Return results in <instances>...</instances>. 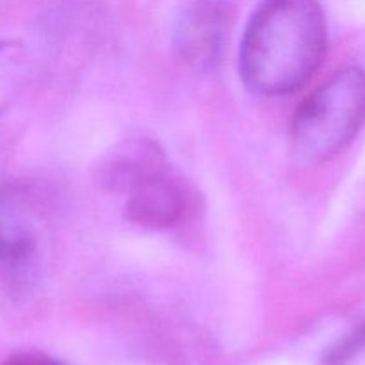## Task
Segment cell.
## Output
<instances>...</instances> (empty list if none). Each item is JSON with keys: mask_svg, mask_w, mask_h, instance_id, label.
<instances>
[{"mask_svg": "<svg viewBox=\"0 0 365 365\" xmlns=\"http://www.w3.org/2000/svg\"><path fill=\"white\" fill-rule=\"evenodd\" d=\"M327 53L319 0H264L242 36L239 70L253 93L287 95L302 88Z\"/></svg>", "mask_w": 365, "mask_h": 365, "instance_id": "1", "label": "cell"}, {"mask_svg": "<svg viewBox=\"0 0 365 365\" xmlns=\"http://www.w3.org/2000/svg\"><path fill=\"white\" fill-rule=\"evenodd\" d=\"M365 123V71L348 66L316 89L296 109L291 123L292 155L321 164L353 141Z\"/></svg>", "mask_w": 365, "mask_h": 365, "instance_id": "2", "label": "cell"}, {"mask_svg": "<svg viewBox=\"0 0 365 365\" xmlns=\"http://www.w3.org/2000/svg\"><path fill=\"white\" fill-rule=\"evenodd\" d=\"M166 155L152 139H125L100 159L96 182L113 192L134 191L138 185L168 171Z\"/></svg>", "mask_w": 365, "mask_h": 365, "instance_id": "3", "label": "cell"}, {"mask_svg": "<svg viewBox=\"0 0 365 365\" xmlns=\"http://www.w3.org/2000/svg\"><path fill=\"white\" fill-rule=\"evenodd\" d=\"M225 16L216 0H195L182 13L175 31L177 53L195 68H207L220 56Z\"/></svg>", "mask_w": 365, "mask_h": 365, "instance_id": "4", "label": "cell"}, {"mask_svg": "<svg viewBox=\"0 0 365 365\" xmlns=\"http://www.w3.org/2000/svg\"><path fill=\"white\" fill-rule=\"evenodd\" d=\"M185 196L170 170L128 192L125 216L132 223L150 228H166L184 216Z\"/></svg>", "mask_w": 365, "mask_h": 365, "instance_id": "5", "label": "cell"}, {"mask_svg": "<svg viewBox=\"0 0 365 365\" xmlns=\"http://www.w3.org/2000/svg\"><path fill=\"white\" fill-rule=\"evenodd\" d=\"M36 248V225L27 202L0 189V262H21Z\"/></svg>", "mask_w": 365, "mask_h": 365, "instance_id": "6", "label": "cell"}, {"mask_svg": "<svg viewBox=\"0 0 365 365\" xmlns=\"http://www.w3.org/2000/svg\"><path fill=\"white\" fill-rule=\"evenodd\" d=\"M29 52L20 41H0V113L7 109L27 82Z\"/></svg>", "mask_w": 365, "mask_h": 365, "instance_id": "7", "label": "cell"}, {"mask_svg": "<svg viewBox=\"0 0 365 365\" xmlns=\"http://www.w3.org/2000/svg\"><path fill=\"white\" fill-rule=\"evenodd\" d=\"M365 349V321L335 342L323 356V365H346Z\"/></svg>", "mask_w": 365, "mask_h": 365, "instance_id": "8", "label": "cell"}, {"mask_svg": "<svg viewBox=\"0 0 365 365\" xmlns=\"http://www.w3.org/2000/svg\"><path fill=\"white\" fill-rule=\"evenodd\" d=\"M4 365H66L53 356L43 355V353H18L9 356Z\"/></svg>", "mask_w": 365, "mask_h": 365, "instance_id": "9", "label": "cell"}]
</instances>
